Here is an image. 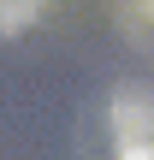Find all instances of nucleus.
Returning a JSON list of instances; mask_svg holds the SVG:
<instances>
[{
    "mask_svg": "<svg viewBox=\"0 0 154 160\" xmlns=\"http://www.w3.org/2000/svg\"><path fill=\"white\" fill-rule=\"evenodd\" d=\"M36 12H42V0H0V30H24V24H36Z\"/></svg>",
    "mask_w": 154,
    "mask_h": 160,
    "instance_id": "nucleus-2",
    "label": "nucleus"
},
{
    "mask_svg": "<svg viewBox=\"0 0 154 160\" xmlns=\"http://www.w3.org/2000/svg\"><path fill=\"white\" fill-rule=\"evenodd\" d=\"M125 30L131 36H154V0H125Z\"/></svg>",
    "mask_w": 154,
    "mask_h": 160,
    "instance_id": "nucleus-3",
    "label": "nucleus"
},
{
    "mask_svg": "<svg viewBox=\"0 0 154 160\" xmlns=\"http://www.w3.org/2000/svg\"><path fill=\"white\" fill-rule=\"evenodd\" d=\"M107 125H113V154L119 160H154V89L119 83Z\"/></svg>",
    "mask_w": 154,
    "mask_h": 160,
    "instance_id": "nucleus-1",
    "label": "nucleus"
}]
</instances>
